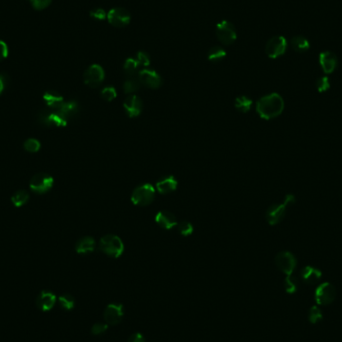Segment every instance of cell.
I'll list each match as a JSON object with an SVG mask.
<instances>
[{
    "instance_id": "cell-25",
    "label": "cell",
    "mask_w": 342,
    "mask_h": 342,
    "mask_svg": "<svg viewBox=\"0 0 342 342\" xmlns=\"http://www.w3.org/2000/svg\"><path fill=\"white\" fill-rule=\"evenodd\" d=\"M291 46L297 52H305L309 49L310 43L308 39L303 36H295L291 40Z\"/></svg>"
},
{
    "instance_id": "cell-42",
    "label": "cell",
    "mask_w": 342,
    "mask_h": 342,
    "mask_svg": "<svg viewBox=\"0 0 342 342\" xmlns=\"http://www.w3.org/2000/svg\"><path fill=\"white\" fill-rule=\"evenodd\" d=\"M127 342H146L145 341V338L144 336L141 334V333H134L132 334L129 338Z\"/></svg>"
},
{
    "instance_id": "cell-15",
    "label": "cell",
    "mask_w": 342,
    "mask_h": 342,
    "mask_svg": "<svg viewBox=\"0 0 342 342\" xmlns=\"http://www.w3.org/2000/svg\"><path fill=\"white\" fill-rule=\"evenodd\" d=\"M123 107L129 117H137L142 112L143 103L140 97L135 94H131L125 99Z\"/></svg>"
},
{
    "instance_id": "cell-19",
    "label": "cell",
    "mask_w": 342,
    "mask_h": 342,
    "mask_svg": "<svg viewBox=\"0 0 342 342\" xmlns=\"http://www.w3.org/2000/svg\"><path fill=\"white\" fill-rule=\"evenodd\" d=\"M155 221L157 222V224L160 227H162L163 229H166V230H169L178 224L175 215L169 211H166V210L159 211L155 216Z\"/></svg>"
},
{
    "instance_id": "cell-40",
    "label": "cell",
    "mask_w": 342,
    "mask_h": 342,
    "mask_svg": "<svg viewBox=\"0 0 342 342\" xmlns=\"http://www.w3.org/2000/svg\"><path fill=\"white\" fill-rule=\"evenodd\" d=\"M52 0H30L32 6L36 10H42L45 9L50 5Z\"/></svg>"
},
{
    "instance_id": "cell-23",
    "label": "cell",
    "mask_w": 342,
    "mask_h": 342,
    "mask_svg": "<svg viewBox=\"0 0 342 342\" xmlns=\"http://www.w3.org/2000/svg\"><path fill=\"white\" fill-rule=\"evenodd\" d=\"M95 241L91 237H83L77 241L75 245V250L78 254H89L95 249Z\"/></svg>"
},
{
    "instance_id": "cell-4",
    "label": "cell",
    "mask_w": 342,
    "mask_h": 342,
    "mask_svg": "<svg viewBox=\"0 0 342 342\" xmlns=\"http://www.w3.org/2000/svg\"><path fill=\"white\" fill-rule=\"evenodd\" d=\"M155 198V188L150 183L137 186L131 195V201L137 206L149 205Z\"/></svg>"
},
{
    "instance_id": "cell-39",
    "label": "cell",
    "mask_w": 342,
    "mask_h": 342,
    "mask_svg": "<svg viewBox=\"0 0 342 342\" xmlns=\"http://www.w3.org/2000/svg\"><path fill=\"white\" fill-rule=\"evenodd\" d=\"M90 16L96 20H103L107 17V13L106 11L103 9V8H100V7H97V8H94L90 11Z\"/></svg>"
},
{
    "instance_id": "cell-36",
    "label": "cell",
    "mask_w": 342,
    "mask_h": 342,
    "mask_svg": "<svg viewBox=\"0 0 342 342\" xmlns=\"http://www.w3.org/2000/svg\"><path fill=\"white\" fill-rule=\"evenodd\" d=\"M137 62L139 63L140 66H143V67H148L149 64H150V56L148 53L144 52V51H139L137 52L136 54V58Z\"/></svg>"
},
{
    "instance_id": "cell-32",
    "label": "cell",
    "mask_w": 342,
    "mask_h": 342,
    "mask_svg": "<svg viewBox=\"0 0 342 342\" xmlns=\"http://www.w3.org/2000/svg\"><path fill=\"white\" fill-rule=\"evenodd\" d=\"M323 319V313L318 306H312L308 312V320L312 324H316Z\"/></svg>"
},
{
    "instance_id": "cell-10",
    "label": "cell",
    "mask_w": 342,
    "mask_h": 342,
    "mask_svg": "<svg viewBox=\"0 0 342 342\" xmlns=\"http://www.w3.org/2000/svg\"><path fill=\"white\" fill-rule=\"evenodd\" d=\"M54 184V179L47 173H36L32 176L29 186L36 193H45L49 191Z\"/></svg>"
},
{
    "instance_id": "cell-31",
    "label": "cell",
    "mask_w": 342,
    "mask_h": 342,
    "mask_svg": "<svg viewBox=\"0 0 342 342\" xmlns=\"http://www.w3.org/2000/svg\"><path fill=\"white\" fill-rule=\"evenodd\" d=\"M58 302H59V305L65 310H72L75 306V298L71 294H68V293L62 294L58 298Z\"/></svg>"
},
{
    "instance_id": "cell-3",
    "label": "cell",
    "mask_w": 342,
    "mask_h": 342,
    "mask_svg": "<svg viewBox=\"0 0 342 342\" xmlns=\"http://www.w3.org/2000/svg\"><path fill=\"white\" fill-rule=\"evenodd\" d=\"M99 248L104 254L117 258L122 255L124 251V244L118 236L108 234L100 239Z\"/></svg>"
},
{
    "instance_id": "cell-14",
    "label": "cell",
    "mask_w": 342,
    "mask_h": 342,
    "mask_svg": "<svg viewBox=\"0 0 342 342\" xmlns=\"http://www.w3.org/2000/svg\"><path fill=\"white\" fill-rule=\"evenodd\" d=\"M138 78L142 86H147L150 88H158L162 84L161 76L155 70H151L148 68L139 71Z\"/></svg>"
},
{
    "instance_id": "cell-38",
    "label": "cell",
    "mask_w": 342,
    "mask_h": 342,
    "mask_svg": "<svg viewBox=\"0 0 342 342\" xmlns=\"http://www.w3.org/2000/svg\"><path fill=\"white\" fill-rule=\"evenodd\" d=\"M316 88L319 92H325L330 88V81L329 78L326 76L320 77L319 79H317L316 81Z\"/></svg>"
},
{
    "instance_id": "cell-28",
    "label": "cell",
    "mask_w": 342,
    "mask_h": 342,
    "mask_svg": "<svg viewBox=\"0 0 342 342\" xmlns=\"http://www.w3.org/2000/svg\"><path fill=\"white\" fill-rule=\"evenodd\" d=\"M251 106H252V100L246 95L238 96L235 99V107L240 112H243V113L248 112L251 109Z\"/></svg>"
},
{
    "instance_id": "cell-41",
    "label": "cell",
    "mask_w": 342,
    "mask_h": 342,
    "mask_svg": "<svg viewBox=\"0 0 342 342\" xmlns=\"http://www.w3.org/2000/svg\"><path fill=\"white\" fill-rule=\"evenodd\" d=\"M8 55V47H7V44L0 40V61L5 59Z\"/></svg>"
},
{
    "instance_id": "cell-5",
    "label": "cell",
    "mask_w": 342,
    "mask_h": 342,
    "mask_svg": "<svg viewBox=\"0 0 342 342\" xmlns=\"http://www.w3.org/2000/svg\"><path fill=\"white\" fill-rule=\"evenodd\" d=\"M38 121L40 124L47 127H64L68 120L58 111L50 108L43 109L38 114Z\"/></svg>"
},
{
    "instance_id": "cell-16",
    "label": "cell",
    "mask_w": 342,
    "mask_h": 342,
    "mask_svg": "<svg viewBox=\"0 0 342 342\" xmlns=\"http://www.w3.org/2000/svg\"><path fill=\"white\" fill-rule=\"evenodd\" d=\"M319 63L325 74L332 73L338 64V59L331 51H323L319 54Z\"/></svg>"
},
{
    "instance_id": "cell-17",
    "label": "cell",
    "mask_w": 342,
    "mask_h": 342,
    "mask_svg": "<svg viewBox=\"0 0 342 342\" xmlns=\"http://www.w3.org/2000/svg\"><path fill=\"white\" fill-rule=\"evenodd\" d=\"M56 300V295L53 292L49 290H43L36 298V305L42 311H49L54 307Z\"/></svg>"
},
{
    "instance_id": "cell-6",
    "label": "cell",
    "mask_w": 342,
    "mask_h": 342,
    "mask_svg": "<svg viewBox=\"0 0 342 342\" xmlns=\"http://www.w3.org/2000/svg\"><path fill=\"white\" fill-rule=\"evenodd\" d=\"M216 36L222 44L230 45L236 40L237 32L231 22L222 20L216 25Z\"/></svg>"
},
{
    "instance_id": "cell-11",
    "label": "cell",
    "mask_w": 342,
    "mask_h": 342,
    "mask_svg": "<svg viewBox=\"0 0 342 342\" xmlns=\"http://www.w3.org/2000/svg\"><path fill=\"white\" fill-rule=\"evenodd\" d=\"M124 315V307L121 303H110L103 312V318L108 325H117Z\"/></svg>"
},
{
    "instance_id": "cell-24",
    "label": "cell",
    "mask_w": 342,
    "mask_h": 342,
    "mask_svg": "<svg viewBox=\"0 0 342 342\" xmlns=\"http://www.w3.org/2000/svg\"><path fill=\"white\" fill-rule=\"evenodd\" d=\"M141 82L138 78V74L137 75H131L129 76L125 82L123 83V90L125 93H129L132 94L134 92H136L140 87H141Z\"/></svg>"
},
{
    "instance_id": "cell-7",
    "label": "cell",
    "mask_w": 342,
    "mask_h": 342,
    "mask_svg": "<svg viewBox=\"0 0 342 342\" xmlns=\"http://www.w3.org/2000/svg\"><path fill=\"white\" fill-rule=\"evenodd\" d=\"M336 297L335 287L330 282L321 283L315 290V301L318 305L331 304Z\"/></svg>"
},
{
    "instance_id": "cell-9",
    "label": "cell",
    "mask_w": 342,
    "mask_h": 342,
    "mask_svg": "<svg viewBox=\"0 0 342 342\" xmlns=\"http://www.w3.org/2000/svg\"><path fill=\"white\" fill-rule=\"evenodd\" d=\"M287 49V41L283 36H274L268 40L265 52L269 58L275 59L282 56Z\"/></svg>"
},
{
    "instance_id": "cell-12",
    "label": "cell",
    "mask_w": 342,
    "mask_h": 342,
    "mask_svg": "<svg viewBox=\"0 0 342 342\" xmlns=\"http://www.w3.org/2000/svg\"><path fill=\"white\" fill-rule=\"evenodd\" d=\"M275 264L278 269L284 274L291 275L296 268L297 260L292 253L288 251H283L278 253L275 257Z\"/></svg>"
},
{
    "instance_id": "cell-2",
    "label": "cell",
    "mask_w": 342,
    "mask_h": 342,
    "mask_svg": "<svg viewBox=\"0 0 342 342\" xmlns=\"http://www.w3.org/2000/svg\"><path fill=\"white\" fill-rule=\"evenodd\" d=\"M295 202V197L292 194H287L281 204H273L266 211V220L270 225L278 224L285 216L286 208Z\"/></svg>"
},
{
    "instance_id": "cell-26",
    "label": "cell",
    "mask_w": 342,
    "mask_h": 342,
    "mask_svg": "<svg viewBox=\"0 0 342 342\" xmlns=\"http://www.w3.org/2000/svg\"><path fill=\"white\" fill-rule=\"evenodd\" d=\"M29 200V193L26 190H18L11 196V202L15 207H21Z\"/></svg>"
},
{
    "instance_id": "cell-37",
    "label": "cell",
    "mask_w": 342,
    "mask_h": 342,
    "mask_svg": "<svg viewBox=\"0 0 342 342\" xmlns=\"http://www.w3.org/2000/svg\"><path fill=\"white\" fill-rule=\"evenodd\" d=\"M108 329V324L107 323H102V322H97L95 324L92 325L91 327V333L95 336L101 335L103 333L106 332V330Z\"/></svg>"
},
{
    "instance_id": "cell-35",
    "label": "cell",
    "mask_w": 342,
    "mask_h": 342,
    "mask_svg": "<svg viewBox=\"0 0 342 342\" xmlns=\"http://www.w3.org/2000/svg\"><path fill=\"white\" fill-rule=\"evenodd\" d=\"M100 95L101 97L106 100V101H112L116 96H117V93H116V89L112 86H106L104 87L101 92H100Z\"/></svg>"
},
{
    "instance_id": "cell-1",
    "label": "cell",
    "mask_w": 342,
    "mask_h": 342,
    "mask_svg": "<svg viewBox=\"0 0 342 342\" xmlns=\"http://www.w3.org/2000/svg\"><path fill=\"white\" fill-rule=\"evenodd\" d=\"M284 109L283 98L278 93H270L262 96L256 103L258 115L263 119H273L279 116Z\"/></svg>"
},
{
    "instance_id": "cell-22",
    "label": "cell",
    "mask_w": 342,
    "mask_h": 342,
    "mask_svg": "<svg viewBox=\"0 0 342 342\" xmlns=\"http://www.w3.org/2000/svg\"><path fill=\"white\" fill-rule=\"evenodd\" d=\"M58 110L67 120L73 116H75L79 111V105L76 101L70 100V101H64L62 105L56 109Z\"/></svg>"
},
{
    "instance_id": "cell-33",
    "label": "cell",
    "mask_w": 342,
    "mask_h": 342,
    "mask_svg": "<svg viewBox=\"0 0 342 342\" xmlns=\"http://www.w3.org/2000/svg\"><path fill=\"white\" fill-rule=\"evenodd\" d=\"M40 147H41L40 142L35 138H28L23 143V148L30 153H35L39 151Z\"/></svg>"
},
{
    "instance_id": "cell-21",
    "label": "cell",
    "mask_w": 342,
    "mask_h": 342,
    "mask_svg": "<svg viewBox=\"0 0 342 342\" xmlns=\"http://www.w3.org/2000/svg\"><path fill=\"white\" fill-rule=\"evenodd\" d=\"M176 187H177V181L171 175L161 178L156 183V189L158 190V192H160L162 194L170 193L176 189Z\"/></svg>"
},
{
    "instance_id": "cell-43",
    "label": "cell",
    "mask_w": 342,
    "mask_h": 342,
    "mask_svg": "<svg viewBox=\"0 0 342 342\" xmlns=\"http://www.w3.org/2000/svg\"><path fill=\"white\" fill-rule=\"evenodd\" d=\"M6 84H7V76L5 74H0V94L4 90Z\"/></svg>"
},
{
    "instance_id": "cell-13",
    "label": "cell",
    "mask_w": 342,
    "mask_h": 342,
    "mask_svg": "<svg viewBox=\"0 0 342 342\" xmlns=\"http://www.w3.org/2000/svg\"><path fill=\"white\" fill-rule=\"evenodd\" d=\"M83 78L86 86L92 88L98 87L104 80V70L100 65L92 64L86 69Z\"/></svg>"
},
{
    "instance_id": "cell-20",
    "label": "cell",
    "mask_w": 342,
    "mask_h": 342,
    "mask_svg": "<svg viewBox=\"0 0 342 342\" xmlns=\"http://www.w3.org/2000/svg\"><path fill=\"white\" fill-rule=\"evenodd\" d=\"M43 100L47 108H50L53 110L58 109L64 102L63 96L58 91H55V90L46 91L43 94Z\"/></svg>"
},
{
    "instance_id": "cell-34",
    "label": "cell",
    "mask_w": 342,
    "mask_h": 342,
    "mask_svg": "<svg viewBox=\"0 0 342 342\" xmlns=\"http://www.w3.org/2000/svg\"><path fill=\"white\" fill-rule=\"evenodd\" d=\"M177 230L182 236H189L193 232V226L188 221H181L177 225Z\"/></svg>"
},
{
    "instance_id": "cell-30",
    "label": "cell",
    "mask_w": 342,
    "mask_h": 342,
    "mask_svg": "<svg viewBox=\"0 0 342 342\" xmlns=\"http://www.w3.org/2000/svg\"><path fill=\"white\" fill-rule=\"evenodd\" d=\"M284 287L285 291L289 294H293L298 290L299 287V282L296 277H294L292 274L291 275H286V278L284 280Z\"/></svg>"
},
{
    "instance_id": "cell-18",
    "label": "cell",
    "mask_w": 342,
    "mask_h": 342,
    "mask_svg": "<svg viewBox=\"0 0 342 342\" xmlns=\"http://www.w3.org/2000/svg\"><path fill=\"white\" fill-rule=\"evenodd\" d=\"M301 278L302 280L309 285H313L315 283H317L321 277H322V272L321 270H319L318 268L314 267V266H310L307 265L305 266L302 270H301Z\"/></svg>"
},
{
    "instance_id": "cell-8",
    "label": "cell",
    "mask_w": 342,
    "mask_h": 342,
    "mask_svg": "<svg viewBox=\"0 0 342 342\" xmlns=\"http://www.w3.org/2000/svg\"><path fill=\"white\" fill-rule=\"evenodd\" d=\"M108 22L117 28L125 27L131 20V15L128 10L123 7H114L107 13Z\"/></svg>"
},
{
    "instance_id": "cell-29",
    "label": "cell",
    "mask_w": 342,
    "mask_h": 342,
    "mask_svg": "<svg viewBox=\"0 0 342 342\" xmlns=\"http://www.w3.org/2000/svg\"><path fill=\"white\" fill-rule=\"evenodd\" d=\"M139 67H140V65L135 58H128V59L125 60V62L123 64V69L128 76L137 75Z\"/></svg>"
},
{
    "instance_id": "cell-27",
    "label": "cell",
    "mask_w": 342,
    "mask_h": 342,
    "mask_svg": "<svg viewBox=\"0 0 342 342\" xmlns=\"http://www.w3.org/2000/svg\"><path fill=\"white\" fill-rule=\"evenodd\" d=\"M226 56V51L221 46H213L209 49L207 57L208 60L211 62H218L221 61Z\"/></svg>"
}]
</instances>
